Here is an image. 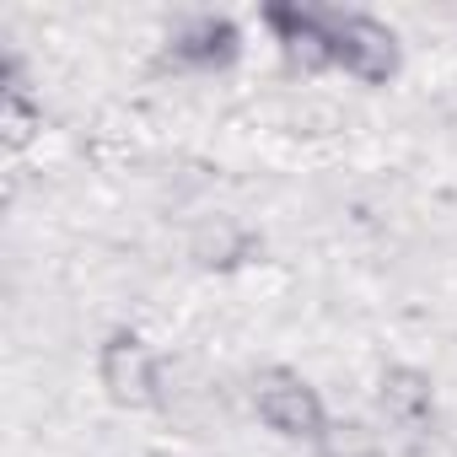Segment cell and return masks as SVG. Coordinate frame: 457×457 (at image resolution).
<instances>
[{
	"instance_id": "obj_1",
	"label": "cell",
	"mask_w": 457,
	"mask_h": 457,
	"mask_svg": "<svg viewBox=\"0 0 457 457\" xmlns=\"http://www.w3.org/2000/svg\"><path fill=\"white\" fill-rule=\"evenodd\" d=\"M97 382H103V393L119 409H151L167 393L162 361L151 355V345L140 334H124V328L103 339V350H97Z\"/></svg>"
},
{
	"instance_id": "obj_2",
	"label": "cell",
	"mask_w": 457,
	"mask_h": 457,
	"mask_svg": "<svg viewBox=\"0 0 457 457\" xmlns=\"http://www.w3.org/2000/svg\"><path fill=\"white\" fill-rule=\"evenodd\" d=\"M253 409H259V420H264L275 436H286V441H318V436L328 430V409H323L318 387H307V382H302L296 371H286V366L259 371V382H253Z\"/></svg>"
},
{
	"instance_id": "obj_3",
	"label": "cell",
	"mask_w": 457,
	"mask_h": 457,
	"mask_svg": "<svg viewBox=\"0 0 457 457\" xmlns=\"http://www.w3.org/2000/svg\"><path fill=\"white\" fill-rule=\"evenodd\" d=\"M328 38H334V71H345L366 87H382L398 71V38L377 17L328 12Z\"/></svg>"
},
{
	"instance_id": "obj_4",
	"label": "cell",
	"mask_w": 457,
	"mask_h": 457,
	"mask_svg": "<svg viewBox=\"0 0 457 457\" xmlns=\"http://www.w3.org/2000/svg\"><path fill=\"white\" fill-rule=\"evenodd\" d=\"M264 28H270V38L280 44V54H286L291 71H302V76L334 71L328 12H312V6H270V12H264Z\"/></svg>"
},
{
	"instance_id": "obj_5",
	"label": "cell",
	"mask_w": 457,
	"mask_h": 457,
	"mask_svg": "<svg viewBox=\"0 0 457 457\" xmlns=\"http://www.w3.org/2000/svg\"><path fill=\"white\" fill-rule=\"evenodd\" d=\"M237 28L226 17H188L172 38H167V54L178 71H220L237 60Z\"/></svg>"
},
{
	"instance_id": "obj_6",
	"label": "cell",
	"mask_w": 457,
	"mask_h": 457,
	"mask_svg": "<svg viewBox=\"0 0 457 457\" xmlns=\"http://www.w3.org/2000/svg\"><path fill=\"white\" fill-rule=\"evenodd\" d=\"M377 403H382V414H387L393 425L414 430V425L430 420L436 393H430V377H425L420 366H387V371L377 377Z\"/></svg>"
},
{
	"instance_id": "obj_7",
	"label": "cell",
	"mask_w": 457,
	"mask_h": 457,
	"mask_svg": "<svg viewBox=\"0 0 457 457\" xmlns=\"http://www.w3.org/2000/svg\"><path fill=\"white\" fill-rule=\"evenodd\" d=\"M248 253H253V237L243 232L237 220H226V215L204 220L199 232H194V243H188V259H194L199 270H232V264H243Z\"/></svg>"
},
{
	"instance_id": "obj_8",
	"label": "cell",
	"mask_w": 457,
	"mask_h": 457,
	"mask_svg": "<svg viewBox=\"0 0 457 457\" xmlns=\"http://www.w3.org/2000/svg\"><path fill=\"white\" fill-rule=\"evenodd\" d=\"M318 457H382V436L366 420H328L318 436Z\"/></svg>"
}]
</instances>
